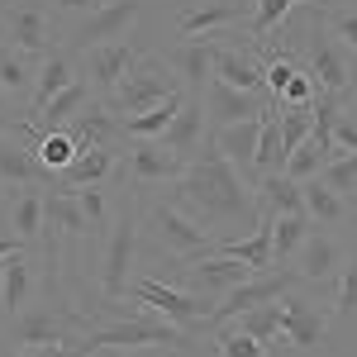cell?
<instances>
[{
    "label": "cell",
    "instance_id": "8992f818",
    "mask_svg": "<svg viewBox=\"0 0 357 357\" xmlns=\"http://www.w3.org/2000/svg\"><path fill=\"white\" fill-rule=\"evenodd\" d=\"M129 296H134L138 305H148V310H158L162 319H172L176 329H186L195 338V333L205 329V319H210V296H200V291H186V286H176V281H167V276H153L143 272L129 281Z\"/></svg>",
    "mask_w": 357,
    "mask_h": 357
},
{
    "label": "cell",
    "instance_id": "9a60e30c",
    "mask_svg": "<svg viewBox=\"0 0 357 357\" xmlns=\"http://www.w3.org/2000/svg\"><path fill=\"white\" fill-rule=\"evenodd\" d=\"M181 20L176 38H200V33H224V29H243L252 15V0H181Z\"/></svg>",
    "mask_w": 357,
    "mask_h": 357
},
{
    "label": "cell",
    "instance_id": "74e56055",
    "mask_svg": "<svg viewBox=\"0 0 357 357\" xmlns=\"http://www.w3.org/2000/svg\"><path fill=\"white\" fill-rule=\"evenodd\" d=\"M77 200H82V210H86V220H91V234H96V243L110 234V191H105V181H96V186H77Z\"/></svg>",
    "mask_w": 357,
    "mask_h": 357
},
{
    "label": "cell",
    "instance_id": "44dd1931",
    "mask_svg": "<svg viewBox=\"0 0 357 357\" xmlns=\"http://www.w3.org/2000/svg\"><path fill=\"white\" fill-rule=\"evenodd\" d=\"M43 186H20V195H10V210H5V229L15 238H24L29 248H43L48 234V215H43Z\"/></svg>",
    "mask_w": 357,
    "mask_h": 357
},
{
    "label": "cell",
    "instance_id": "8fae6325",
    "mask_svg": "<svg viewBox=\"0 0 357 357\" xmlns=\"http://www.w3.org/2000/svg\"><path fill=\"white\" fill-rule=\"evenodd\" d=\"M176 91H186L181 86V77L172 72L162 62V53H148L143 62H138L134 72L124 77V86L114 91L110 110L114 114H138V110H153L158 100H167V96H176Z\"/></svg>",
    "mask_w": 357,
    "mask_h": 357
},
{
    "label": "cell",
    "instance_id": "f35d334b",
    "mask_svg": "<svg viewBox=\"0 0 357 357\" xmlns=\"http://www.w3.org/2000/svg\"><path fill=\"white\" fill-rule=\"evenodd\" d=\"M329 162V153H324V143L319 138H305L301 148L286 158V176H296V181H310V176H319Z\"/></svg>",
    "mask_w": 357,
    "mask_h": 357
},
{
    "label": "cell",
    "instance_id": "d590c367",
    "mask_svg": "<svg viewBox=\"0 0 357 357\" xmlns=\"http://www.w3.org/2000/svg\"><path fill=\"white\" fill-rule=\"evenodd\" d=\"M215 357H272L262 338H252L248 329H238L234 319L215 329Z\"/></svg>",
    "mask_w": 357,
    "mask_h": 357
},
{
    "label": "cell",
    "instance_id": "9c48e42d",
    "mask_svg": "<svg viewBox=\"0 0 357 357\" xmlns=\"http://www.w3.org/2000/svg\"><path fill=\"white\" fill-rule=\"evenodd\" d=\"M296 286H305L301 272L296 267H272V272H257V276H248L243 286H234L229 296H220V305L210 310V319H205V329L215 333L220 324H229V319H238L243 310H257V305H272V301H286ZM200 329V333H205Z\"/></svg>",
    "mask_w": 357,
    "mask_h": 357
},
{
    "label": "cell",
    "instance_id": "6da1fadb",
    "mask_svg": "<svg viewBox=\"0 0 357 357\" xmlns=\"http://www.w3.org/2000/svg\"><path fill=\"white\" fill-rule=\"evenodd\" d=\"M172 195L200 224H220V229H243L248 224V229H257V224L267 220L262 205H257V186L215 148V138L186 162V172L176 176Z\"/></svg>",
    "mask_w": 357,
    "mask_h": 357
},
{
    "label": "cell",
    "instance_id": "681fc988",
    "mask_svg": "<svg viewBox=\"0 0 357 357\" xmlns=\"http://www.w3.org/2000/svg\"><path fill=\"white\" fill-rule=\"evenodd\" d=\"M0 281H5V262H0Z\"/></svg>",
    "mask_w": 357,
    "mask_h": 357
},
{
    "label": "cell",
    "instance_id": "4fadbf2b",
    "mask_svg": "<svg viewBox=\"0 0 357 357\" xmlns=\"http://www.w3.org/2000/svg\"><path fill=\"white\" fill-rule=\"evenodd\" d=\"M143 57H148V53L138 48L134 38H119V43H100V48H86V53H77V67H82V77L91 82L96 100H105V105H110L114 91L124 86V77L134 72Z\"/></svg>",
    "mask_w": 357,
    "mask_h": 357
},
{
    "label": "cell",
    "instance_id": "f6af8a7d",
    "mask_svg": "<svg viewBox=\"0 0 357 357\" xmlns=\"http://www.w3.org/2000/svg\"><path fill=\"white\" fill-rule=\"evenodd\" d=\"M24 238H15V234H10V229H0V262H5V257H10V252H24Z\"/></svg>",
    "mask_w": 357,
    "mask_h": 357
},
{
    "label": "cell",
    "instance_id": "7402d4cb",
    "mask_svg": "<svg viewBox=\"0 0 357 357\" xmlns=\"http://www.w3.org/2000/svg\"><path fill=\"white\" fill-rule=\"evenodd\" d=\"M43 215H48V234H57V238H67V243H96V234H91V220H86L82 200H77V191H62V186H53V195L43 200Z\"/></svg>",
    "mask_w": 357,
    "mask_h": 357
},
{
    "label": "cell",
    "instance_id": "1f68e13d",
    "mask_svg": "<svg viewBox=\"0 0 357 357\" xmlns=\"http://www.w3.org/2000/svg\"><path fill=\"white\" fill-rule=\"evenodd\" d=\"M38 57L20 53V48H10V43H0V91L10 96V100H24L33 96V82H38V67H33Z\"/></svg>",
    "mask_w": 357,
    "mask_h": 357
},
{
    "label": "cell",
    "instance_id": "4dcf8cb0",
    "mask_svg": "<svg viewBox=\"0 0 357 357\" xmlns=\"http://www.w3.org/2000/svg\"><path fill=\"white\" fill-rule=\"evenodd\" d=\"M301 5H314V0H252V15H248V24H243V38L257 43V48H267L272 33L281 29V20L296 15Z\"/></svg>",
    "mask_w": 357,
    "mask_h": 357
},
{
    "label": "cell",
    "instance_id": "2e32d148",
    "mask_svg": "<svg viewBox=\"0 0 357 357\" xmlns=\"http://www.w3.org/2000/svg\"><path fill=\"white\" fill-rule=\"evenodd\" d=\"M162 62L181 77L186 96H205V86L215 82V33H205V38H176L162 53Z\"/></svg>",
    "mask_w": 357,
    "mask_h": 357
},
{
    "label": "cell",
    "instance_id": "d6986e66",
    "mask_svg": "<svg viewBox=\"0 0 357 357\" xmlns=\"http://www.w3.org/2000/svg\"><path fill=\"white\" fill-rule=\"evenodd\" d=\"M82 77V67H77V53H67V48H57V53H48L43 62H38V82H33V96H29V110L24 119L33 124L38 114L48 110V100L53 96H62L67 86Z\"/></svg>",
    "mask_w": 357,
    "mask_h": 357
},
{
    "label": "cell",
    "instance_id": "7dc6e473",
    "mask_svg": "<svg viewBox=\"0 0 357 357\" xmlns=\"http://www.w3.org/2000/svg\"><path fill=\"white\" fill-rule=\"evenodd\" d=\"M348 110L357 114V57H353V82H348Z\"/></svg>",
    "mask_w": 357,
    "mask_h": 357
},
{
    "label": "cell",
    "instance_id": "4316f807",
    "mask_svg": "<svg viewBox=\"0 0 357 357\" xmlns=\"http://www.w3.org/2000/svg\"><path fill=\"white\" fill-rule=\"evenodd\" d=\"M257 205L267 220L296 215V210H305V181L286 176V172H267V176H257Z\"/></svg>",
    "mask_w": 357,
    "mask_h": 357
},
{
    "label": "cell",
    "instance_id": "f5cc1de1",
    "mask_svg": "<svg viewBox=\"0 0 357 357\" xmlns=\"http://www.w3.org/2000/svg\"><path fill=\"white\" fill-rule=\"evenodd\" d=\"M0 5H5V0H0Z\"/></svg>",
    "mask_w": 357,
    "mask_h": 357
},
{
    "label": "cell",
    "instance_id": "cb8c5ba5",
    "mask_svg": "<svg viewBox=\"0 0 357 357\" xmlns=\"http://www.w3.org/2000/svg\"><path fill=\"white\" fill-rule=\"evenodd\" d=\"M33 305V257L24 252H10L5 257V281H0V324H10L15 314H24Z\"/></svg>",
    "mask_w": 357,
    "mask_h": 357
},
{
    "label": "cell",
    "instance_id": "8d00e7d4",
    "mask_svg": "<svg viewBox=\"0 0 357 357\" xmlns=\"http://www.w3.org/2000/svg\"><path fill=\"white\" fill-rule=\"evenodd\" d=\"M333 324H353L357 319V248L348 252V262H343V276H338V286H333Z\"/></svg>",
    "mask_w": 357,
    "mask_h": 357
},
{
    "label": "cell",
    "instance_id": "ffe728a7",
    "mask_svg": "<svg viewBox=\"0 0 357 357\" xmlns=\"http://www.w3.org/2000/svg\"><path fill=\"white\" fill-rule=\"evenodd\" d=\"M67 134L77 138V148H124V124H119V114H114L105 100H91V105L67 124Z\"/></svg>",
    "mask_w": 357,
    "mask_h": 357
},
{
    "label": "cell",
    "instance_id": "e0dca14e",
    "mask_svg": "<svg viewBox=\"0 0 357 357\" xmlns=\"http://www.w3.org/2000/svg\"><path fill=\"white\" fill-rule=\"evenodd\" d=\"M272 96H252V91H238V86L229 82H215L205 86V119H210V134H220L229 124H243V119H257L262 105H267Z\"/></svg>",
    "mask_w": 357,
    "mask_h": 357
},
{
    "label": "cell",
    "instance_id": "60d3db41",
    "mask_svg": "<svg viewBox=\"0 0 357 357\" xmlns=\"http://www.w3.org/2000/svg\"><path fill=\"white\" fill-rule=\"evenodd\" d=\"M338 153H357V114L343 105V114L333 119V158Z\"/></svg>",
    "mask_w": 357,
    "mask_h": 357
},
{
    "label": "cell",
    "instance_id": "83f0119b",
    "mask_svg": "<svg viewBox=\"0 0 357 357\" xmlns=\"http://www.w3.org/2000/svg\"><path fill=\"white\" fill-rule=\"evenodd\" d=\"M91 100H96L91 82H86V77H77V82L67 86L62 96H53V100H48V110L38 114V119H33L29 129H33V134H43V129H67V124H72V119H77V114H82Z\"/></svg>",
    "mask_w": 357,
    "mask_h": 357
},
{
    "label": "cell",
    "instance_id": "277c9868",
    "mask_svg": "<svg viewBox=\"0 0 357 357\" xmlns=\"http://www.w3.org/2000/svg\"><path fill=\"white\" fill-rule=\"evenodd\" d=\"M91 348H172V353H181V348H191V333L176 329L172 319H148V305H138L134 314L110 319L105 329L86 324V333L77 338V357H86Z\"/></svg>",
    "mask_w": 357,
    "mask_h": 357
},
{
    "label": "cell",
    "instance_id": "ab89813d",
    "mask_svg": "<svg viewBox=\"0 0 357 357\" xmlns=\"http://www.w3.org/2000/svg\"><path fill=\"white\" fill-rule=\"evenodd\" d=\"M319 181L333 186L338 195H353L357 191V153H338V158H329L324 172H319Z\"/></svg>",
    "mask_w": 357,
    "mask_h": 357
},
{
    "label": "cell",
    "instance_id": "5b68a950",
    "mask_svg": "<svg viewBox=\"0 0 357 357\" xmlns=\"http://www.w3.org/2000/svg\"><path fill=\"white\" fill-rule=\"evenodd\" d=\"M0 43L20 48L29 57H43L62 48V24H57L48 0H5L0 5Z\"/></svg>",
    "mask_w": 357,
    "mask_h": 357
},
{
    "label": "cell",
    "instance_id": "d4e9b609",
    "mask_svg": "<svg viewBox=\"0 0 357 357\" xmlns=\"http://www.w3.org/2000/svg\"><path fill=\"white\" fill-rule=\"evenodd\" d=\"M167 148H176L186 162H191L195 153L210 143V119H205V96H186V105H181V114L172 119V129L162 134Z\"/></svg>",
    "mask_w": 357,
    "mask_h": 357
},
{
    "label": "cell",
    "instance_id": "f1b7e54d",
    "mask_svg": "<svg viewBox=\"0 0 357 357\" xmlns=\"http://www.w3.org/2000/svg\"><path fill=\"white\" fill-rule=\"evenodd\" d=\"M186 105V91H176V96H167L158 100L153 110H138V114H119V124H124V138H162L172 129V119L181 114Z\"/></svg>",
    "mask_w": 357,
    "mask_h": 357
},
{
    "label": "cell",
    "instance_id": "603a6c76",
    "mask_svg": "<svg viewBox=\"0 0 357 357\" xmlns=\"http://www.w3.org/2000/svg\"><path fill=\"white\" fill-rule=\"evenodd\" d=\"M262 110H267V105H262ZM210 138H215V148H220L224 158L257 186V138H262V114H257V119H243V124H229V129H220V134H210Z\"/></svg>",
    "mask_w": 357,
    "mask_h": 357
},
{
    "label": "cell",
    "instance_id": "3957f363",
    "mask_svg": "<svg viewBox=\"0 0 357 357\" xmlns=\"http://www.w3.org/2000/svg\"><path fill=\"white\" fill-rule=\"evenodd\" d=\"M138 238H143V215H138V195L124 191V210L114 215L105 248H100V314L119 305V296H129V281H134V257H138Z\"/></svg>",
    "mask_w": 357,
    "mask_h": 357
},
{
    "label": "cell",
    "instance_id": "816d5d0a",
    "mask_svg": "<svg viewBox=\"0 0 357 357\" xmlns=\"http://www.w3.org/2000/svg\"><path fill=\"white\" fill-rule=\"evenodd\" d=\"M324 5H329V0H324Z\"/></svg>",
    "mask_w": 357,
    "mask_h": 357
},
{
    "label": "cell",
    "instance_id": "ba28073f",
    "mask_svg": "<svg viewBox=\"0 0 357 357\" xmlns=\"http://www.w3.org/2000/svg\"><path fill=\"white\" fill-rule=\"evenodd\" d=\"M5 329H10V338H15V353H20V348H53V343L77 348L72 329H86V319L72 310V305L48 301V305H29L24 314H15Z\"/></svg>",
    "mask_w": 357,
    "mask_h": 357
},
{
    "label": "cell",
    "instance_id": "c3c4849f",
    "mask_svg": "<svg viewBox=\"0 0 357 357\" xmlns=\"http://www.w3.org/2000/svg\"><path fill=\"white\" fill-rule=\"evenodd\" d=\"M348 205H353V215H357V191H353V195H348Z\"/></svg>",
    "mask_w": 357,
    "mask_h": 357
},
{
    "label": "cell",
    "instance_id": "e575fe53",
    "mask_svg": "<svg viewBox=\"0 0 357 357\" xmlns=\"http://www.w3.org/2000/svg\"><path fill=\"white\" fill-rule=\"evenodd\" d=\"M319 20H324V29H329L333 38L348 48V57H357V5H348V0H319Z\"/></svg>",
    "mask_w": 357,
    "mask_h": 357
},
{
    "label": "cell",
    "instance_id": "836d02e7",
    "mask_svg": "<svg viewBox=\"0 0 357 357\" xmlns=\"http://www.w3.org/2000/svg\"><path fill=\"white\" fill-rule=\"evenodd\" d=\"M24 138L33 143L38 162H43L48 172H53V181H57V172H67V167H72V158L82 153V148H77V138L67 134V129H43V134H33V129H29Z\"/></svg>",
    "mask_w": 357,
    "mask_h": 357
},
{
    "label": "cell",
    "instance_id": "f546056e",
    "mask_svg": "<svg viewBox=\"0 0 357 357\" xmlns=\"http://www.w3.org/2000/svg\"><path fill=\"white\" fill-rule=\"evenodd\" d=\"M305 215L314 224H324V229H338V224L353 220V205H348V195H338L333 186H324L319 176H310V181H305Z\"/></svg>",
    "mask_w": 357,
    "mask_h": 357
},
{
    "label": "cell",
    "instance_id": "ac0fdd59",
    "mask_svg": "<svg viewBox=\"0 0 357 357\" xmlns=\"http://www.w3.org/2000/svg\"><path fill=\"white\" fill-rule=\"evenodd\" d=\"M0 186H53V172L38 162V153L24 134L0 138Z\"/></svg>",
    "mask_w": 357,
    "mask_h": 357
},
{
    "label": "cell",
    "instance_id": "52a82bcc",
    "mask_svg": "<svg viewBox=\"0 0 357 357\" xmlns=\"http://www.w3.org/2000/svg\"><path fill=\"white\" fill-rule=\"evenodd\" d=\"M186 172V158L176 153V148H167L162 138H129V148H124V162H119V181H124V191H153V186H176V176Z\"/></svg>",
    "mask_w": 357,
    "mask_h": 357
},
{
    "label": "cell",
    "instance_id": "b9f144b4",
    "mask_svg": "<svg viewBox=\"0 0 357 357\" xmlns=\"http://www.w3.org/2000/svg\"><path fill=\"white\" fill-rule=\"evenodd\" d=\"M53 5V15H57V24L62 20H72V24H82L91 10H100V0H48Z\"/></svg>",
    "mask_w": 357,
    "mask_h": 357
},
{
    "label": "cell",
    "instance_id": "30bf717a",
    "mask_svg": "<svg viewBox=\"0 0 357 357\" xmlns=\"http://www.w3.org/2000/svg\"><path fill=\"white\" fill-rule=\"evenodd\" d=\"M143 0H105L100 10H91L82 24H72L62 33V48L67 53H86V48H100V43H119V38H134L138 20H143Z\"/></svg>",
    "mask_w": 357,
    "mask_h": 357
},
{
    "label": "cell",
    "instance_id": "bcb514c9",
    "mask_svg": "<svg viewBox=\"0 0 357 357\" xmlns=\"http://www.w3.org/2000/svg\"><path fill=\"white\" fill-rule=\"evenodd\" d=\"M86 357H143L138 348H91Z\"/></svg>",
    "mask_w": 357,
    "mask_h": 357
},
{
    "label": "cell",
    "instance_id": "484cf974",
    "mask_svg": "<svg viewBox=\"0 0 357 357\" xmlns=\"http://www.w3.org/2000/svg\"><path fill=\"white\" fill-rule=\"evenodd\" d=\"M119 153L124 148H82L67 172H57L53 186L62 191H77V186H96V181H110L114 172H119Z\"/></svg>",
    "mask_w": 357,
    "mask_h": 357
},
{
    "label": "cell",
    "instance_id": "7bdbcfd3",
    "mask_svg": "<svg viewBox=\"0 0 357 357\" xmlns=\"http://www.w3.org/2000/svg\"><path fill=\"white\" fill-rule=\"evenodd\" d=\"M5 134H29V119L24 114H15V100L0 91V138Z\"/></svg>",
    "mask_w": 357,
    "mask_h": 357
},
{
    "label": "cell",
    "instance_id": "d6a6232c",
    "mask_svg": "<svg viewBox=\"0 0 357 357\" xmlns=\"http://www.w3.org/2000/svg\"><path fill=\"white\" fill-rule=\"evenodd\" d=\"M310 229H314V220H310L305 210L276 215L272 220V267H291V257L301 252V243L310 238Z\"/></svg>",
    "mask_w": 357,
    "mask_h": 357
},
{
    "label": "cell",
    "instance_id": "7c38bea8",
    "mask_svg": "<svg viewBox=\"0 0 357 357\" xmlns=\"http://www.w3.org/2000/svg\"><path fill=\"white\" fill-rule=\"evenodd\" d=\"M333 333V305L319 296H305L301 286L286 296L281 305V338L291 343V353H310V348H324Z\"/></svg>",
    "mask_w": 357,
    "mask_h": 357
},
{
    "label": "cell",
    "instance_id": "f907efd6",
    "mask_svg": "<svg viewBox=\"0 0 357 357\" xmlns=\"http://www.w3.org/2000/svg\"><path fill=\"white\" fill-rule=\"evenodd\" d=\"M100 5H105V0H100Z\"/></svg>",
    "mask_w": 357,
    "mask_h": 357
},
{
    "label": "cell",
    "instance_id": "7a4b0ae2",
    "mask_svg": "<svg viewBox=\"0 0 357 357\" xmlns=\"http://www.w3.org/2000/svg\"><path fill=\"white\" fill-rule=\"evenodd\" d=\"M138 215H143V234L153 238V243L162 248L172 262H191V257H205V252H215L224 234H215L210 224H200L176 200V195H158V200H148V195H138Z\"/></svg>",
    "mask_w": 357,
    "mask_h": 357
},
{
    "label": "cell",
    "instance_id": "5bb4252c",
    "mask_svg": "<svg viewBox=\"0 0 357 357\" xmlns=\"http://www.w3.org/2000/svg\"><path fill=\"white\" fill-rule=\"evenodd\" d=\"M343 262H348V248H343V238L329 234L324 224H314L310 238L301 243V252L291 257V267L301 272V281L310 286V291H319V296L343 276Z\"/></svg>",
    "mask_w": 357,
    "mask_h": 357
},
{
    "label": "cell",
    "instance_id": "ee69618b",
    "mask_svg": "<svg viewBox=\"0 0 357 357\" xmlns=\"http://www.w3.org/2000/svg\"><path fill=\"white\" fill-rule=\"evenodd\" d=\"M15 357H77V348H67V343H53V348H20Z\"/></svg>",
    "mask_w": 357,
    "mask_h": 357
}]
</instances>
